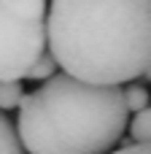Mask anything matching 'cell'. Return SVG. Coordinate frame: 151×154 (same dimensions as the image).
<instances>
[{
    "mask_svg": "<svg viewBox=\"0 0 151 154\" xmlns=\"http://www.w3.org/2000/svg\"><path fill=\"white\" fill-rule=\"evenodd\" d=\"M111 154H151V143H132V146H122L119 152Z\"/></svg>",
    "mask_w": 151,
    "mask_h": 154,
    "instance_id": "11",
    "label": "cell"
},
{
    "mask_svg": "<svg viewBox=\"0 0 151 154\" xmlns=\"http://www.w3.org/2000/svg\"><path fill=\"white\" fill-rule=\"evenodd\" d=\"M0 154H24L22 143H19V135L11 125V119L0 111Z\"/></svg>",
    "mask_w": 151,
    "mask_h": 154,
    "instance_id": "8",
    "label": "cell"
},
{
    "mask_svg": "<svg viewBox=\"0 0 151 154\" xmlns=\"http://www.w3.org/2000/svg\"><path fill=\"white\" fill-rule=\"evenodd\" d=\"M49 154H78V152H49Z\"/></svg>",
    "mask_w": 151,
    "mask_h": 154,
    "instance_id": "12",
    "label": "cell"
},
{
    "mask_svg": "<svg viewBox=\"0 0 151 154\" xmlns=\"http://www.w3.org/2000/svg\"><path fill=\"white\" fill-rule=\"evenodd\" d=\"M46 46L62 73L89 84L151 79V0H51Z\"/></svg>",
    "mask_w": 151,
    "mask_h": 154,
    "instance_id": "1",
    "label": "cell"
},
{
    "mask_svg": "<svg viewBox=\"0 0 151 154\" xmlns=\"http://www.w3.org/2000/svg\"><path fill=\"white\" fill-rule=\"evenodd\" d=\"M130 135L135 143H151V106L138 111L130 122Z\"/></svg>",
    "mask_w": 151,
    "mask_h": 154,
    "instance_id": "10",
    "label": "cell"
},
{
    "mask_svg": "<svg viewBox=\"0 0 151 154\" xmlns=\"http://www.w3.org/2000/svg\"><path fill=\"white\" fill-rule=\"evenodd\" d=\"M35 92L57 152L111 154L130 125L122 87L57 73Z\"/></svg>",
    "mask_w": 151,
    "mask_h": 154,
    "instance_id": "2",
    "label": "cell"
},
{
    "mask_svg": "<svg viewBox=\"0 0 151 154\" xmlns=\"http://www.w3.org/2000/svg\"><path fill=\"white\" fill-rule=\"evenodd\" d=\"M24 87L22 81H0V111H14L24 100Z\"/></svg>",
    "mask_w": 151,
    "mask_h": 154,
    "instance_id": "7",
    "label": "cell"
},
{
    "mask_svg": "<svg viewBox=\"0 0 151 154\" xmlns=\"http://www.w3.org/2000/svg\"><path fill=\"white\" fill-rule=\"evenodd\" d=\"M57 68H59V65H57L54 54L46 49V51L35 60V65L27 70V76H24V79H32V81H49L51 76H57Z\"/></svg>",
    "mask_w": 151,
    "mask_h": 154,
    "instance_id": "9",
    "label": "cell"
},
{
    "mask_svg": "<svg viewBox=\"0 0 151 154\" xmlns=\"http://www.w3.org/2000/svg\"><path fill=\"white\" fill-rule=\"evenodd\" d=\"M46 49V22L19 19L0 3V81H22Z\"/></svg>",
    "mask_w": 151,
    "mask_h": 154,
    "instance_id": "3",
    "label": "cell"
},
{
    "mask_svg": "<svg viewBox=\"0 0 151 154\" xmlns=\"http://www.w3.org/2000/svg\"><path fill=\"white\" fill-rule=\"evenodd\" d=\"M124 106H127V111H130V114H138V111L149 108V106H151V95H149V89H146L143 84H135V81H130V84L124 87Z\"/></svg>",
    "mask_w": 151,
    "mask_h": 154,
    "instance_id": "6",
    "label": "cell"
},
{
    "mask_svg": "<svg viewBox=\"0 0 151 154\" xmlns=\"http://www.w3.org/2000/svg\"><path fill=\"white\" fill-rule=\"evenodd\" d=\"M0 3L14 16L27 19V22H46V14H49V3L46 0H0Z\"/></svg>",
    "mask_w": 151,
    "mask_h": 154,
    "instance_id": "5",
    "label": "cell"
},
{
    "mask_svg": "<svg viewBox=\"0 0 151 154\" xmlns=\"http://www.w3.org/2000/svg\"><path fill=\"white\" fill-rule=\"evenodd\" d=\"M16 111H19V116H16V135H19L22 149L27 154L57 152V146L51 141V133H49V125H46V116H43V106H41L38 92H27Z\"/></svg>",
    "mask_w": 151,
    "mask_h": 154,
    "instance_id": "4",
    "label": "cell"
}]
</instances>
